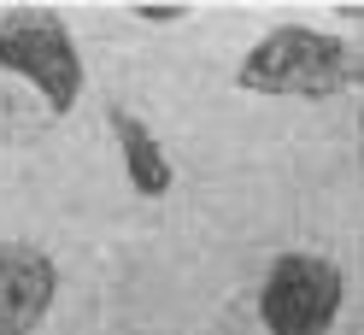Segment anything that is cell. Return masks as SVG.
Instances as JSON below:
<instances>
[{
    "mask_svg": "<svg viewBox=\"0 0 364 335\" xmlns=\"http://www.w3.org/2000/svg\"><path fill=\"white\" fill-rule=\"evenodd\" d=\"M182 18H188L182 6H141V12H135V24H153V30H165V24H182Z\"/></svg>",
    "mask_w": 364,
    "mask_h": 335,
    "instance_id": "6",
    "label": "cell"
},
{
    "mask_svg": "<svg viewBox=\"0 0 364 335\" xmlns=\"http://www.w3.org/2000/svg\"><path fill=\"white\" fill-rule=\"evenodd\" d=\"M0 71L30 83L41 106L53 112V118H65L77 100H82V48L71 24L53 12V6H12L0 12Z\"/></svg>",
    "mask_w": 364,
    "mask_h": 335,
    "instance_id": "2",
    "label": "cell"
},
{
    "mask_svg": "<svg viewBox=\"0 0 364 335\" xmlns=\"http://www.w3.org/2000/svg\"><path fill=\"white\" fill-rule=\"evenodd\" d=\"M335 18H341V24H347V30H364V6H341Z\"/></svg>",
    "mask_w": 364,
    "mask_h": 335,
    "instance_id": "7",
    "label": "cell"
},
{
    "mask_svg": "<svg viewBox=\"0 0 364 335\" xmlns=\"http://www.w3.org/2000/svg\"><path fill=\"white\" fill-rule=\"evenodd\" d=\"M59 265L30 241H0V335H36L53 312Z\"/></svg>",
    "mask_w": 364,
    "mask_h": 335,
    "instance_id": "4",
    "label": "cell"
},
{
    "mask_svg": "<svg viewBox=\"0 0 364 335\" xmlns=\"http://www.w3.org/2000/svg\"><path fill=\"white\" fill-rule=\"evenodd\" d=\"M347 306V271L323 253H282L259 282L264 335H329Z\"/></svg>",
    "mask_w": 364,
    "mask_h": 335,
    "instance_id": "3",
    "label": "cell"
},
{
    "mask_svg": "<svg viewBox=\"0 0 364 335\" xmlns=\"http://www.w3.org/2000/svg\"><path fill=\"white\" fill-rule=\"evenodd\" d=\"M353 71V48L317 24H277L235 65V88L270 100H329Z\"/></svg>",
    "mask_w": 364,
    "mask_h": 335,
    "instance_id": "1",
    "label": "cell"
},
{
    "mask_svg": "<svg viewBox=\"0 0 364 335\" xmlns=\"http://www.w3.org/2000/svg\"><path fill=\"white\" fill-rule=\"evenodd\" d=\"M347 83H364V48L353 53V71H347Z\"/></svg>",
    "mask_w": 364,
    "mask_h": 335,
    "instance_id": "8",
    "label": "cell"
},
{
    "mask_svg": "<svg viewBox=\"0 0 364 335\" xmlns=\"http://www.w3.org/2000/svg\"><path fill=\"white\" fill-rule=\"evenodd\" d=\"M106 129H112V142H118V159H124L129 188L141 200H165L176 188V165H171L165 142H159L129 106H106Z\"/></svg>",
    "mask_w": 364,
    "mask_h": 335,
    "instance_id": "5",
    "label": "cell"
}]
</instances>
